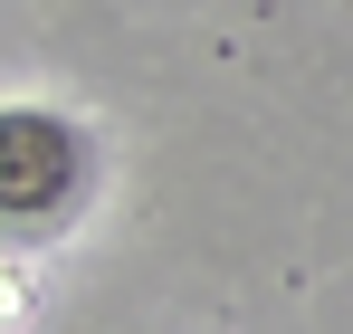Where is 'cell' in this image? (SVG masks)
I'll use <instances>...</instances> for the list:
<instances>
[{
	"instance_id": "cell-1",
	"label": "cell",
	"mask_w": 353,
	"mask_h": 334,
	"mask_svg": "<svg viewBox=\"0 0 353 334\" xmlns=\"http://www.w3.org/2000/svg\"><path fill=\"white\" fill-rule=\"evenodd\" d=\"M96 181H105V153L67 106H29V96L0 106V239L10 248L67 239L86 220Z\"/></svg>"
}]
</instances>
